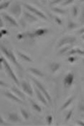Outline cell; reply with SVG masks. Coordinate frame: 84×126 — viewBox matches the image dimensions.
Instances as JSON below:
<instances>
[{"label":"cell","mask_w":84,"mask_h":126,"mask_svg":"<svg viewBox=\"0 0 84 126\" xmlns=\"http://www.w3.org/2000/svg\"><path fill=\"white\" fill-rule=\"evenodd\" d=\"M0 49L1 50V51L3 52V53H4V54L10 60L12 63H14L15 66H17V68H19L20 70H22V67L21 66V65L17 62L15 56L14 55V53H13V52H12V51H10V50L8 49V48H7L6 47L3 46V45H1V44H0Z\"/></svg>","instance_id":"cell-1"},{"label":"cell","mask_w":84,"mask_h":126,"mask_svg":"<svg viewBox=\"0 0 84 126\" xmlns=\"http://www.w3.org/2000/svg\"><path fill=\"white\" fill-rule=\"evenodd\" d=\"M3 64H4V68H5V71H7V73L9 75V76H10V78H12V79L16 84H17V86H20V82H19V81H18V79H17L16 75L14 74V72H13V71H12V69H11L10 66L9 65V63L7 62V61H6L4 58L3 59Z\"/></svg>","instance_id":"cell-2"},{"label":"cell","mask_w":84,"mask_h":126,"mask_svg":"<svg viewBox=\"0 0 84 126\" xmlns=\"http://www.w3.org/2000/svg\"><path fill=\"white\" fill-rule=\"evenodd\" d=\"M32 80H33V82H34V83L36 84V86H37V89H39V90L42 92V94L45 96V97H46V99H47V100L50 102V103H51L52 102V100H51V97H50V95L48 94V91L45 89V88L42 86V84L40 83V82H39L37 80H36L35 79H32Z\"/></svg>","instance_id":"cell-3"},{"label":"cell","mask_w":84,"mask_h":126,"mask_svg":"<svg viewBox=\"0 0 84 126\" xmlns=\"http://www.w3.org/2000/svg\"><path fill=\"white\" fill-rule=\"evenodd\" d=\"M23 5L27 9V10H29L32 12H33V13H35L36 15H37L38 17H40V18H42L43 20H48V18H47V17L42 13V12H40V10H37V9H35V8H34V7H32V6L30 5H29V4H23Z\"/></svg>","instance_id":"cell-4"},{"label":"cell","mask_w":84,"mask_h":126,"mask_svg":"<svg viewBox=\"0 0 84 126\" xmlns=\"http://www.w3.org/2000/svg\"><path fill=\"white\" fill-rule=\"evenodd\" d=\"M76 41V38H74V37H71V36H69V37H65L63 38V39H61L60 41V42L58 43V47L60 48V47H62L65 44H72L73 42H75Z\"/></svg>","instance_id":"cell-5"},{"label":"cell","mask_w":84,"mask_h":126,"mask_svg":"<svg viewBox=\"0 0 84 126\" xmlns=\"http://www.w3.org/2000/svg\"><path fill=\"white\" fill-rule=\"evenodd\" d=\"M21 86L22 89H23V91L26 94H27V95H30V96H32L33 95V89L32 88L31 85L29 84V83H27L25 81H23L21 83Z\"/></svg>","instance_id":"cell-6"},{"label":"cell","mask_w":84,"mask_h":126,"mask_svg":"<svg viewBox=\"0 0 84 126\" xmlns=\"http://www.w3.org/2000/svg\"><path fill=\"white\" fill-rule=\"evenodd\" d=\"M10 10L11 12H12V13L14 16H16V17H19V16L20 15V14H21V12H22L21 6H20V4H18V3H15L14 4H13V5L12 6Z\"/></svg>","instance_id":"cell-7"},{"label":"cell","mask_w":84,"mask_h":126,"mask_svg":"<svg viewBox=\"0 0 84 126\" xmlns=\"http://www.w3.org/2000/svg\"><path fill=\"white\" fill-rule=\"evenodd\" d=\"M74 79V75L72 73H69L68 74L65 79H64V84L66 87H68V86H71V84H73V82Z\"/></svg>","instance_id":"cell-8"},{"label":"cell","mask_w":84,"mask_h":126,"mask_svg":"<svg viewBox=\"0 0 84 126\" xmlns=\"http://www.w3.org/2000/svg\"><path fill=\"white\" fill-rule=\"evenodd\" d=\"M2 15H3L4 18L5 19V20L8 23H10L11 25L14 26V27H17V26H18V25H17L16 20H15L14 18H12L10 15H9V14H5V13H3Z\"/></svg>","instance_id":"cell-9"},{"label":"cell","mask_w":84,"mask_h":126,"mask_svg":"<svg viewBox=\"0 0 84 126\" xmlns=\"http://www.w3.org/2000/svg\"><path fill=\"white\" fill-rule=\"evenodd\" d=\"M35 92H36V95H37V97L38 99H39L40 102H42L44 105L48 106V102H47V100H46V98H45V97L43 96V94H42V92H41L37 88H35Z\"/></svg>","instance_id":"cell-10"},{"label":"cell","mask_w":84,"mask_h":126,"mask_svg":"<svg viewBox=\"0 0 84 126\" xmlns=\"http://www.w3.org/2000/svg\"><path fill=\"white\" fill-rule=\"evenodd\" d=\"M4 95H5L6 97H7L9 99H10L12 100H14V102H17V103L23 104V101L20 99V98H18L17 97L14 96V95H13V94H12L10 92H6L4 93Z\"/></svg>","instance_id":"cell-11"},{"label":"cell","mask_w":84,"mask_h":126,"mask_svg":"<svg viewBox=\"0 0 84 126\" xmlns=\"http://www.w3.org/2000/svg\"><path fill=\"white\" fill-rule=\"evenodd\" d=\"M9 120L13 123H17V122L20 121V119L19 118L17 114H16L14 112H12V113L9 114Z\"/></svg>","instance_id":"cell-12"},{"label":"cell","mask_w":84,"mask_h":126,"mask_svg":"<svg viewBox=\"0 0 84 126\" xmlns=\"http://www.w3.org/2000/svg\"><path fill=\"white\" fill-rule=\"evenodd\" d=\"M12 89V91H13L16 95H17V96H18L21 99H25V96H24V95L23 94V92H22L21 91H20L18 88H17L16 86H13Z\"/></svg>","instance_id":"cell-13"},{"label":"cell","mask_w":84,"mask_h":126,"mask_svg":"<svg viewBox=\"0 0 84 126\" xmlns=\"http://www.w3.org/2000/svg\"><path fill=\"white\" fill-rule=\"evenodd\" d=\"M24 17L29 22H34L37 21V19L36 17H35L33 15H32L31 14L28 12H24Z\"/></svg>","instance_id":"cell-14"},{"label":"cell","mask_w":84,"mask_h":126,"mask_svg":"<svg viewBox=\"0 0 84 126\" xmlns=\"http://www.w3.org/2000/svg\"><path fill=\"white\" fill-rule=\"evenodd\" d=\"M29 71L32 72L33 74L38 76H43V74L42 71H40L39 69H36V68H29Z\"/></svg>","instance_id":"cell-15"},{"label":"cell","mask_w":84,"mask_h":126,"mask_svg":"<svg viewBox=\"0 0 84 126\" xmlns=\"http://www.w3.org/2000/svg\"><path fill=\"white\" fill-rule=\"evenodd\" d=\"M47 32L48 30L45 29H39L32 33V36H40V35H44L45 33H46Z\"/></svg>","instance_id":"cell-16"},{"label":"cell","mask_w":84,"mask_h":126,"mask_svg":"<svg viewBox=\"0 0 84 126\" xmlns=\"http://www.w3.org/2000/svg\"><path fill=\"white\" fill-rule=\"evenodd\" d=\"M60 67V63H53L50 65V69H51V71L53 73H55V71H57Z\"/></svg>","instance_id":"cell-17"},{"label":"cell","mask_w":84,"mask_h":126,"mask_svg":"<svg viewBox=\"0 0 84 126\" xmlns=\"http://www.w3.org/2000/svg\"><path fill=\"white\" fill-rule=\"evenodd\" d=\"M17 53H18V55L20 56V57L22 58V59H24V60H25L26 61H29V62H31L32 61V59L29 57V56H26L25 54H24V53H22L20 52V51H17Z\"/></svg>","instance_id":"cell-18"},{"label":"cell","mask_w":84,"mask_h":126,"mask_svg":"<svg viewBox=\"0 0 84 126\" xmlns=\"http://www.w3.org/2000/svg\"><path fill=\"white\" fill-rule=\"evenodd\" d=\"M73 97H71V98H70L68 100H67V101L65 102V104H63V105L62 106L61 110H65V108H67L69 105L71 104V102H73Z\"/></svg>","instance_id":"cell-19"},{"label":"cell","mask_w":84,"mask_h":126,"mask_svg":"<svg viewBox=\"0 0 84 126\" xmlns=\"http://www.w3.org/2000/svg\"><path fill=\"white\" fill-rule=\"evenodd\" d=\"M31 103H32V107L34 108V110H36L37 112H40L42 111L41 107H40L39 105H37V104H36L35 102H33L32 100H31Z\"/></svg>","instance_id":"cell-20"},{"label":"cell","mask_w":84,"mask_h":126,"mask_svg":"<svg viewBox=\"0 0 84 126\" xmlns=\"http://www.w3.org/2000/svg\"><path fill=\"white\" fill-rule=\"evenodd\" d=\"M10 1H5V2L0 4V10H1L3 9H6L7 7H8V6L10 4Z\"/></svg>","instance_id":"cell-21"},{"label":"cell","mask_w":84,"mask_h":126,"mask_svg":"<svg viewBox=\"0 0 84 126\" xmlns=\"http://www.w3.org/2000/svg\"><path fill=\"white\" fill-rule=\"evenodd\" d=\"M75 53H79V54H81V55H84V51H81L78 48H76V49H73L72 51H71L69 52L70 55H73V54H75Z\"/></svg>","instance_id":"cell-22"},{"label":"cell","mask_w":84,"mask_h":126,"mask_svg":"<svg viewBox=\"0 0 84 126\" xmlns=\"http://www.w3.org/2000/svg\"><path fill=\"white\" fill-rule=\"evenodd\" d=\"M21 113L22 116H23V117L25 119V120H27L28 118H29V113L26 111V110H23V109H21Z\"/></svg>","instance_id":"cell-23"},{"label":"cell","mask_w":84,"mask_h":126,"mask_svg":"<svg viewBox=\"0 0 84 126\" xmlns=\"http://www.w3.org/2000/svg\"><path fill=\"white\" fill-rule=\"evenodd\" d=\"M54 12H58V13H60V14H65V11L63 10L62 9H60V8H58V7H54L52 9Z\"/></svg>","instance_id":"cell-24"},{"label":"cell","mask_w":84,"mask_h":126,"mask_svg":"<svg viewBox=\"0 0 84 126\" xmlns=\"http://www.w3.org/2000/svg\"><path fill=\"white\" fill-rule=\"evenodd\" d=\"M75 27H76V25L75 24V22L72 21H70L68 22V29L72 30V29H74Z\"/></svg>","instance_id":"cell-25"},{"label":"cell","mask_w":84,"mask_h":126,"mask_svg":"<svg viewBox=\"0 0 84 126\" xmlns=\"http://www.w3.org/2000/svg\"><path fill=\"white\" fill-rule=\"evenodd\" d=\"M46 119H47V121H48V124L49 126H50V125L52 124V123H53V116L48 115L46 117Z\"/></svg>","instance_id":"cell-26"},{"label":"cell","mask_w":84,"mask_h":126,"mask_svg":"<svg viewBox=\"0 0 84 126\" xmlns=\"http://www.w3.org/2000/svg\"><path fill=\"white\" fill-rule=\"evenodd\" d=\"M72 114H73V110H71V111L67 114V115H66V117H65V122H68V121L71 119Z\"/></svg>","instance_id":"cell-27"},{"label":"cell","mask_w":84,"mask_h":126,"mask_svg":"<svg viewBox=\"0 0 84 126\" xmlns=\"http://www.w3.org/2000/svg\"><path fill=\"white\" fill-rule=\"evenodd\" d=\"M70 47H71V46H67V47L64 48L63 49H61V50L60 51V52H59V54H63V53H64L65 52H66V51L70 48Z\"/></svg>","instance_id":"cell-28"},{"label":"cell","mask_w":84,"mask_h":126,"mask_svg":"<svg viewBox=\"0 0 84 126\" xmlns=\"http://www.w3.org/2000/svg\"><path fill=\"white\" fill-rule=\"evenodd\" d=\"M73 14L74 17H76L77 16V14H78V8H77V7H73Z\"/></svg>","instance_id":"cell-29"},{"label":"cell","mask_w":84,"mask_h":126,"mask_svg":"<svg viewBox=\"0 0 84 126\" xmlns=\"http://www.w3.org/2000/svg\"><path fill=\"white\" fill-rule=\"evenodd\" d=\"M55 22H56L58 25H61V24H62V21H61L58 17H55Z\"/></svg>","instance_id":"cell-30"},{"label":"cell","mask_w":84,"mask_h":126,"mask_svg":"<svg viewBox=\"0 0 84 126\" xmlns=\"http://www.w3.org/2000/svg\"><path fill=\"white\" fill-rule=\"evenodd\" d=\"M75 61V57H69L68 58V61L71 62V63H73Z\"/></svg>","instance_id":"cell-31"},{"label":"cell","mask_w":84,"mask_h":126,"mask_svg":"<svg viewBox=\"0 0 84 126\" xmlns=\"http://www.w3.org/2000/svg\"><path fill=\"white\" fill-rule=\"evenodd\" d=\"M72 2H73V0H70V1H65V2H63V5L65 6V5H67V4H71V3H72Z\"/></svg>","instance_id":"cell-32"},{"label":"cell","mask_w":84,"mask_h":126,"mask_svg":"<svg viewBox=\"0 0 84 126\" xmlns=\"http://www.w3.org/2000/svg\"><path fill=\"white\" fill-rule=\"evenodd\" d=\"M0 86H7V84L4 82L3 81L0 80Z\"/></svg>","instance_id":"cell-33"},{"label":"cell","mask_w":84,"mask_h":126,"mask_svg":"<svg viewBox=\"0 0 84 126\" xmlns=\"http://www.w3.org/2000/svg\"><path fill=\"white\" fill-rule=\"evenodd\" d=\"M3 59H4V58H2V57H1L0 58V70L2 69V63H3Z\"/></svg>","instance_id":"cell-34"},{"label":"cell","mask_w":84,"mask_h":126,"mask_svg":"<svg viewBox=\"0 0 84 126\" xmlns=\"http://www.w3.org/2000/svg\"><path fill=\"white\" fill-rule=\"evenodd\" d=\"M77 123H78V124L79 126H84V123L83 122H81V120H77Z\"/></svg>","instance_id":"cell-35"},{"label":"cell","mask_w":84,"mask_h":126,"mask_svg":"<svg viewBox=\"0 0 84 126\" xmlns=\"http://www.w3.org/2000/svg\"><path fill=\"white\" fill-rule=\"evenodd\" d=\"M0 124H3V125H5V123H4V120H3V119L1 118V116H0Z\"/></svg>","instance_id":"cell-36"},{"label":"cell","mask_w":84,"mask_h":126,"mask_svg":"<svg viewBox=\"0 0 84 126\" xmlns=\"http://www.w3.org/2000/svg\"><path fill=\"white\" fill-rule=\"evenodd\" d=\"M3 26H4V23H3V22H2L1 17H0V28H2Z\"/></svg>","instance_id":"cell-37"},{"label":"cell","mask_w":84,"mask_h":126,"mask_svg":"<svg viewBox=\"0 0 84 126\" xmlns=\"http://www.w3.org/2000/svg\"><path fill=\"white\" fill-rule=\"evenodd\" d=\"M22 37H23V35H21V34H20V35H17V38H18V39H21Z\"/></svg>","instance_id":"cell-38"},{"label":"cell","mask_w":84,"mask_h":126,"mask_svg":"<svg viewBox=\"0 0 84 126\" xmlns=\"http://www.w3.org/2000/svg\"><path fill=\"white\" fill-rule=\"evenodd\" d=\"M59 2H60V1H53V2H52V4H57V3H59Z\"/></svg>","instance_id":"cell-39"},{"label":"cell","mask_w":84,"mask_h":126,"mask_svg":"<svg viewBox=\"0 0 84 126\" xmlns=\"http://www.w3.org/2000/svg\"><path fill=\"white\" fill-rule=\"evenodd\" d=\"M0 2H1V1H0Z\"/></svg>","instance_id":"cell-40"}]
</instances>
